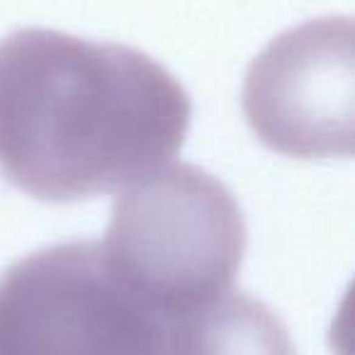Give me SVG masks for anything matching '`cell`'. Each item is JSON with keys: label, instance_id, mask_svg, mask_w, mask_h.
Masks as SVG:
<instances>
[{"label": "cell", "instance_id": "3", "mask_svg": "<svg viewBox=\"0 0 355 355\" xmlns=\"http://www.w3.org/2000/svg\"><path fill=\"white\" fill-rule=\"evenodd\" d=\"M124 188L100 241L124 280L168 309L234 290L246 224L227 185L198 166L171 163Z\"/></svg>", "mask_w": 355, "mask_h": 355}, {"label": "cell", "instance_id": "2", "mask_svg": "<svg viewBox=\"0 0 355 355\" xmlns=\"http://www.w3.org/2000/svg\"><path fill=\"white\" fill-rule=\"evenodd\" d=\"M0 355H292L275 311L229 290L168 309L100 241L42 248L0 275Z\"/></svg>", "mask_w": 355, "mask_h": 355}, {"label": "cell", "instance_id": "4", "mask_svg": "<svg viewBox=\"0 0 355 355\" xmlns=\"http://www.w3.org/2000/svg\"><path fill=\"white\" fill-rule=\"evenodd\" d=\"M350 20L309 22L253 61L243 110L270 148L302 158L350 151Z\"/></svg>", "mask_w": 355, "mask_h": 355}, {"label": "cell", "instance_id": "1", "mask_svg": "<svg viewBox=\"0 0 355 355\" xmlns=\"http://www.w3.org/2000/svg\"><path fill=\"white\" fill-rule=\"evenodd\" d=\"M190 98L137 49L54 30L0 42V173L44 202L129 185L183 146Z\"/></svg>", "mask_w": 355, "mask_h": 355}]
</instances>
